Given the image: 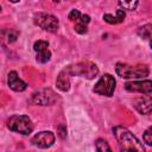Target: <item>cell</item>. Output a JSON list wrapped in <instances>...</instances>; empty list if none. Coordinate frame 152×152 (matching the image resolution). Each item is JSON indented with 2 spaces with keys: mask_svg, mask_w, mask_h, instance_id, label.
<instances>
[{
  "mask_svg": "<svg viewBox=\"0 0 152 152\" xmlns=\"http://www.w3.org/2000/svg\"><path fill=\"white\" fill-rule=\"evenodd\" d=\"M113 133L118 140L120 152H145L142 144L126 127L116 126L114 127Z\"/></svg>",
  "mask_w": 152,
  "mask_h": 152,
  "instance_id": "1",
  "label": "cell"
},
{
  "mask_svg": "<svg viewBox=\"0 0 152 152\" xmlns=\"http://www.w3.org/2000/svg\"><path fill=\"white\" fill-rule=\"evenodd\" d=\"M116 74L122 78H142L148 75V68L144 64L129 65L125 63H118L115 65Z\"/></svg>",
  "mask_w": 152,
  "mask_h": 152,
  "instance_id": "2",
  "label": "cell"
},
{
  "mask_svg": "<svg viewBox=\"0 0 152 152\" xmlns=\"http://www.w3.org/2000/svg\"><path fill=\"white\" fill-rule=\"evenodd\" d=\"M7 127L23 135H28L33 131V124L27 115H13L7 121Z\"/></svg>",
  "mask_w": 152,
  "mask_h": 152,
  "instance_id": "3",
  "label": "cell"
},
{
  "mask_svg": "<svg viewBox=\"0 0 152 152\" xmlns=\"http://www.w3.org/2000/svg\"><path fill=\"white\" fill-rule=\"evenodd\" d=\"M33 21L37 26L42 27L44 31H48L51 33L57 32L58 26H59V21L53 14L44 13V12L36 13L33 17Z\"/></svg>",
  "mask_w": 152,
  "mask_h": 152,
  "instance_id": "4",
  "label": "cell"
},
{
  "mask_svg": "<svg viewBox=\"0 0 152 152\" xmlns=\"http://www.w3.org/2000/svg\"><path fill=\"white\" fill-rule=\"evenodd\" d=\"M68 68L72 76H82L88 80H93L99 72L96 64L91 62H80L77 64L69 65Z\"/></svg>",
  "mask_w": 152,
  "mask_h": 152,
  "instance_id": "5",
  "label": "cell"
},
{
  "mask_svg": "<svg viewBox=\"0 0 152 152\" xmlns=\"http://www.w3.org/2000/svg\"><path fill=\"white\" fill-rule=\"evenodd\" d=\"M115 78L109 75V74H104L103 76H101V78L96 82L93 91L102 95V96H112L115 89Z\"/></svg>",
  "mask_w": 152,
  "mask_h": 152,
  "instance_id": "6",
  "label": "cell"
},
{
  "mask_svg": "<svg viewBox=\"0 0 152 152\" xmlns=\"http://www.w3.org/2000/svg\"><path fill=\"white\" fill-rule=\"evenodd\" d=\"M57 99L58 97L56 93L50 88H44L32 94V102L36 104H40V106L52 104L57 101Z\"/></svg>",
  "mask_w": 152,
  "mask_h": 152,
  "instance_id": "7",
  "label": "cell"
},
{
  "mask_svg": "<svg viewBox=\"0 0 152 152\" xmlns=\"http://www.w3.org/2000/svg\"><path fill=\"white\" fill-rule=\"evenodd\" d=\"M31 142L39 148H49L55 142V134L50 131L38 132L31 140Z\"/></svg>",
  "mask_w": 152,
  "mask_h": 152,
  "instance_id": "8",
  "label": "cell"
},
{
  "mask_svg": "<svg viewBox=\"0 0 152 152\" xmlns=\"http://www.w3.org/2000/svg\"><path fill=\"white\" fill-rule=\"evenodd\" d=\"M126 90L132 93H141V94H150L152 91V81L144 80V81H134L127 82L125 84Z\"/></svg>",
  "mask_w": 152,
  "mask_h": 152,
  "instance_id": "9",
  "label": "cell"
},
{
  "mask_svg": "<svg viewBox=\"0 0 152 152\" xmlns=\"http://www.w3.org/2000/svg\"><path fill=\"white\" fill-rule=\"evenodd\" d=\"M71 72L69 70V68H64L59 75L57 76V80H56V86L59 90L62 91H68L70 89V78H71Z\"/></svg>",
  "mask_w": 152,
  "mask_h": 152,
  "instance_id": "10",
  "label": "cell"
},
{
  "mask_svg": "<svg viewBox=\"0 0 152 152\" xmlns=\"http://www.w3.org/2000/svg\"><path fill=\"white\" fill-rule=\"evenodd\" d=\"M134 107L140 114H144V115L150 114L152 112V96L145 95L138 99L134 103Z\"/></svg>",
  "mask_w": 152,
  "mask_h": 152,
  "instance_id": "11",
  "label": "cell"
},
{
  "mask_svg": "<svg viewBox=\"0 0 152 152\" xmlns=\"http://www.w3.org/2000/svg\"><path fill=\"white\" fill-rule=\"evenodd\" d=\"M7 83H8V87L14 91H24L27 87V84L21 78H19V76L15 71H11L8 74Z\"/></svg>",
  "mask_w": 152,
  "mask_h": 152,
  "instance_id": "12",
  "label": "cell"
},
{
  "mask_svg": "<svg viewBox=\"0 0 152 152\" xmlns=\"http://www.w3.org/2000/svg\"><path fill=\"white\" fill-rule=\"evenodd\" d=\"M125 17H126V13H125L124 10H116V15L115 17L112 15V14H109V13H106V14H103V20L106 23L113 25V24H120V23H122L124 19H125Z\"/></svg>",
  "mask_w": 152,
  "mask_h": 152,
  "instance_id": "13",
  "label": "cell"
},
{
  "mask_svg": "<svg viewBox=\"0 0 152 152\" xmlns=\"http://www.w3.org/2000/svg\"><path fill=\"white\" fill-rule=\"evenodd\" d=\"M138 36L142 39H147L152 36V24H146L138 28Z\"/></svg>",
  "mask_w": 152,
  "mask_h": 152,
  "instance_id": "14",
  "label": "cell"
},
{
  "mask_svg": "<svg viewBox=\"0 0 152 152\" xmlns=\"http://www.w3.org/2000/svg\"><path fill=\"white\" fill-rule=\"evenodd\" d=\"M95 148L96 152H113L109 144L104 139H97L95 141Z\"/></svg>",
  "mask_w": 152,
  "mask_h": 152,
  "instance_id": "15",
  "label": "cell"
},
{
  "mask_svg": "<svg viewBox=\"0 0 152 152\" xmlns=\"http://www.w3.org/2000/svg\"><path fill=\"white\" fill-rule=\"evenodd\" d=\"M51 58V52L48 50H44V51H40V52H37V57H36V61L38 63H46L49 62Z\"/></svg>",
  "mask_w": 152,
  "mask_h": 152,
  "instance_id": "16",
  "label": "cell"
},
{
  "mask_svg": "<svg viewBox=\"0 0 152 152\" xmlns=\"http://www.w3.org/2000/svg\"><path fill=\"white\" fill-rule=\"evenodd\" d=\"M120 7H122L124 10H128V11H133L137 8V6L139 5L138 1H119L118 2Z\"/></svg>",
  "mask_w": 152,
  "mask_h": 152,
  "instance_id": "17",
  "label": "cell"
},
{
  "mask_svg": "<svg viewBox=\"0 0 152 152\" xmlns=\"http://www.w3.org/2000/svg\"><path fill=\"white\" fill-rule=\"evenodd\" d=\"M48 48H49V43L46 40H37L33 44V49H34L36 52H40V51L48 50Z\"/></svg>",
  "mask_w": 152,
  "mask_h": 152,
  "instance_id": "18",
  "label": "cell"
},
{
  "mask_svg": "<svg viewBox=\"0 0 152 152\" xmlns=\"http://www.w3.org/2000/svg\"><path fill=\"white\" fill-rule=\"evenodd\" d=\"M4 34H6V36H5V38L7 39V42H8V43H13V42H15V40H17V38H18V36H19L18 31H14V30L4 31Z\"/></svg>",
  "mask_w": 152,
  "mask_h": 152,
  "instance_id": "19",
  "label": "cell"
},
{
  "mask_svg": "<svg viewBox=\"0 0 152 152\" xmlns=\"http://www.w3.org/2000/svg\"><path fill=\"white\" fill-rule=\"evenodd\" d=\"M142 139H144V141H145L147 145L152 146V127H150L148 129L145 131V133H144V135H142Z\"/></svg>",
  "mask_w": 152,
  "mask_h": 152,
  "instance_id": "20",
  "label": "cell"
},
{
  "mask_svg": "<svg viewBox=\"0 0 152 152\" xmlns=\"http://www.w3.org/2000/svg\"><path fill=\"white\" fill-rule=\"evenodd\" d=\"M81 12L78 11V10H72L70 13H69V15H68V18H69V20H71V21H77L80 18H81Z\"/></svg>",
  "mask_w": 152,
  "mask_h": 152,
  "instance_id": "21",
  "label": "cell"
},
{
  "mask_svg": "<svg viewBox=\"0 0 152 152\" xmlns=\"http://www.w3.org/2000/svg\"><path fill=\"white\" fill-rule=\"evenodd\" d=\"M75 31L80 34H84L87 32V25L83 23H76L75 24Z\"/></svg>",
  "mask_w": 152,
  "mask_h": 152,
  "instance_id": "22",
  "label": "cell"
},
{
  "mask_svg": "<svg viewBox=\"0 0 152 152\" xmlns=\"http://www.w3.org/2000/svg\"><path fill=\"white\" fill-rule=\"evenodd\" d=\"M58 135L62 138V139H64L65 137H66V127L64 126V125H61V126H58Z\"/></svg>",
  "mask_w": 152,
  "mask_h": 152,
  "instance_id": "23",
  "label": "cell"
},
{
  "mask_svg": "<svg viewBox=\"0 0 152 152\" xmlns=\"http://www.w3.org/2000/svg\"><path fill=\"white\" fill-rule=\"evenodd\" d=\"M150 46H151V49H152V39L150 40Z\"/></svg>",
  "mask_w": 152,
  "mask_h": 152,
  "instance_id": "24",
  "label": "cell"
}]
</instances>
